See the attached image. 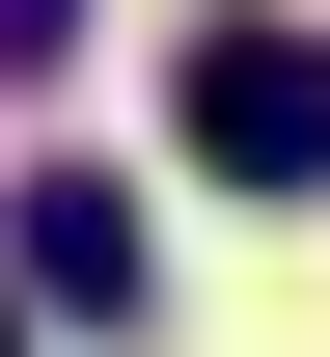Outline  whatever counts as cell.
Returning <instances> with one entry per match:
<instances>
[{
	"label": "cell",
	"mask_w": 330,
	"mask_h": 357,
	"mask_svg": "<svg viewBox=\"0 0 330 357\" xmlns=\"http://www.w3.org/2000/svg\"><path fill=\"white\" fill-rule=\"evenodd\" d=\"M193 165L220 192H330V28H193Z\"/></svg>",
	"instance_id": "1"
},
{
	"label": "cell",
	"mask_w": 330,
	"mask_h": 357,
	"mask_svg": "<svg viewBox=\"0 0 330 357\" xmlns=\"http://www.w3.org/2000/svg\"><path fill=\"white\" fill-rule=\"evenodd\" d=\"M0 275H28V303H138V192H110V165H28V192H0Z\"/></svg>",
	"instance_id": "2"
},
{
	"label": "cell",
	"mask_w": 330,
	"mask_h": 357,
	"mask_svg": "<svg viewBox=\"0 0 330 357\" xmlns=\"http://www.w3.org/2000/svg\"><path fill=\"white\" fill-rule=\"evenodd\" d=\"M0 55H55V0H0Z\"/></svg>",
	"instance_id": "3"
},
{
	"label": "cell",
	"mask_w": 330,
	"mask_h": 357,
	"mask_svg": "<svg viewBox=\"0 0 330 357\" xmlns=\"http://www.w3.org/2000/svg\"><path fill=\"white\" fill-rule=\"evenodd\" d=\"M0 357H28V330H0Z\"/></svg>",
	"instance_id": "4"
}]
</instances>
